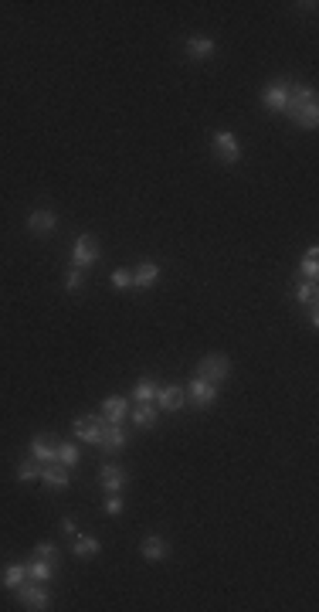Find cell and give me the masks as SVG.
<instances>
[{"mask_svg": "<svg viewBox=\"0 0 319 612\" xmlns=\"http://www.w3.org/2000/svg\"><path fill=\"white\" fill-rule=\"evenodd\" d=\"M129 442V432L122 429V422H105L102 425V436H99V449L105 453H122Z\"/></svg>", "mask_w": 319, "mask_h": 612, "instance_id": "cell-9", "label": "cell"}, {"mask_svg": "<svg viewBox=\"0 0 319 612\" xmlns=\"http://www.w3.org/2000/svg\"><path fill=\"white\" fill-rule=\"evenodd\" d=\"M102 415H105V422H122V419L129 415V402L119 398V395H112V398L102 402Z\"/></svg>", "mask_w": 319, "mask_h": 612, "instance_id": "cell-18", "label": "cell"}, {"mask_svg": "<svg viewBox=\"0 0 319 612\" xmlns=\"http://www.w3.org/2000/svg\"><path fill=\"white\" fill-rule=\"evenodd\" d=\"M28 228H31L34 235H51V232L58 228V215L48 211V208H37V211L28 215Z\"/></svg>", "mask_w": 319, "mask_h": 612, "instance_id": "cell-15", "label": "cell"}, {"mask_svg": "<svg viewBox=\"0 0 319 612\" xmlns=\"http://www.w3.org/2000/svg\"><path fill=\"white\" fill-rule=\"evenodd\" d=\"M71 551H75L79 558H95V555L102 551V544H99V538H92V534H75Z\"/></svg>", "mask_w": 319, "mask_h": 612, "instance_id": "cell-20", "label": "cell"}, {"mask_svg": "<svg viewBox=\"0 0 319 612\" xmlns=\"http://www.w3.org/2000/svg\"><path fill=\"white\" fill-rule=\"evenodd\" d=\"M102 425H105V415L85 412V415H79V419L71 422V432H75V439H79V442H92V446H99Z\"/></svg>", "mask_w": 319, "mask_h": 612, "instance_id": "cell-5", "label": "cell"}, {"mask_svg": "<svg viewBox=\"0 0 319 612\" xmlns=\"http://www.w3.org/2000/svg\"><path fill=\"white\" fill-rule=\"evenodd\" d=\"M211 150H214V157H218L221 164H238V160L245 157L241 140H238L235 133H228V130H221V133L211 136Z\"/></svg>", "mask_w": 319, "mask_h": 612, "instance_id": "cell-3", "label": "cell"}, {"mask_svg": "<svg viewBox=\"0 0 319 612\" xmlns=\"http://www.w3.org/2000/svg\"><path fill=\"white\" fill-rule=\"evenodd\" d=\"M156 279H160V266L156 262H139L133 269V289H150L156 286Z\"/></svg>", "mask_w": 319, "mask_h": 612, "instance_id": "cell-17", "label": "cell"}, {"mask_svg": "<svg viewBox=\"0 0 319 612\" xmlns=\"http://www.w3.org/2000/svg\"><path fill=\"white\" fill-rule=\"evenodd\" d=\"M34 558H41V561H54L58 565V548L51 541H41L37 548H34Z\"/></svg>", "mask_w": 319, "mask_h": 612, "instance_id": "cell-28", "label": "cell"}, {"mask_svg": "<svg viewBox=\"0 0 319 612\" xmlns=\"http://www.w3.org/2000/svg\"><path fill=\"white\" fill-rule=\"evenodd\" d=\"M139 551H143V558L146 561H167L170 558V541L167 538H160V534H150V538H143Z\"/></svg>", "mask_w": 319, "mask_h": 612, "instance_id": "cell-16", "label": "cell"}, {"mask_svg": "<svg viewBox=\"0 0 319 612\" xmlns=\"http://www.w3.org/2000/svg\"><path fill=\"white\" fill-rule=\"evenodd\" d=\"M187 395H190V402L197 408H211L214 402H218V385H211V381H204V378H190V385H187Z\"/></svg>", "mask_w": 319, "mask_h": 612, "instance_id": "cell-8", "label": "cell"}, {"mask_svg": "<svg viewBox=\"0 0 319 612\" xmlns=\"http://www.w3.org/2000/svg\"><path fill=\"white\" fill-rule=\"evenodd\" d=\"M316 245H313V249H309V252H306V259H303V266H299V272H296V276H303V279H316L319 276V262H316Z\"/></svg>", "mask_w": 319, "mask_h": 612, "instance_id": "cell-26", "label": "cell"}, {"mask_svg": "<svg viewBox=\"0 0 319 612\" xmlns=\"http://www.w3.org/2000/svg\"><path fill=\"white\" fill-rule=\"evenodd\" d=\"M102 510H105L109 517L122 514V497H119V493H109V497H105V504H102Z\"/></svg>", "mask_w": 319, "mask_h": 612, "instance_id": "cell-31", "label": "cell"}, {"mask_svg": "<svg viewBox=\"0 0 319 612\" xmlns=\"http://www.w3.org/2000/svg\"><path fill=\"white\" fill-rule=\"evenodd\" d=\"M109 279H112L116 289H133V269H116Z\"/></svg>", "mask_w": 319, "mask_h": 612, "instance_id": "cell-29", "label": "cell"}, {"mask_svg": "<svg viewBox=\"0 0 319 612\" xmlns=\"http://www.w3.org/2000/svg\"><path fill=\"white\" fill-rule=\"evenodd\" d=\"M129 415H133V422L139 425V429H153V425H156V408H153L150 402H136V408Z\"/></svg>", "mask_w": 319, "mask_h": 612, "instance_id": "cell-22", "label": "cell"}, {"mask_svg": "<svg viewBox=\"0 0 319 612\" xmlns=\"http://www.w3.org/2000/svg\"><path fill=\"white\" fill-rule=\"evenodd\" d=\"M65 289L68 293H79V289H85V272L82 269H71L65 276Z\"/></svg>", "mask_w": 319, "mask_h": 612, "instance_id": "cell-30", "label": "cell"}, {"mask_svg": "<svg viewBox=\"0 0 319 612\" xmlns=\"http://www.w3.org/2000/svg\"><path fill=\"white\" fill-rule=\"evenodd\" d=\"M31 453L41 466H45V463H58V439L48 436V432H37L31 439Z\"/></svg>", "mask_w": 319, "mask_h": 612, "instance_id": "cell-11", "label": "cell"}, {"mask_svg": "<svg viewBox=\"0 0 319 612\" xmlns=\"http://www.w3.org/2000/svg\"><path fill=\"white\" fill-rule=\"evenodd\" d=\"M286 116L292 126L316 130L319 126V99H316V89H313V85L292 82V92H289V102H286Z\"/></svg>", "mask_w": 319, "mask_h": 612, "instance_id": "cell-1", "label": "cell"}, {"mask_svg": "<svg viewBox=\"0 0 319 612\" xmlns=\"http://www.w3.org/2000/svg\"><path fill=\"white\" fill-rule=\"evenodd\" d=\"M37 476H41V463H37V459H21V463H17V480H21V483L37 480Z\"/></svg>", "mask_w": 319, "mask_h": 612, "instance_id": "cell-25", "label": "cell"}, {"mask_svg": "<svg viewBox=\"0 0 319 612\" xmlns=\"http://www.w3.org/2000/svg\"><path fill=\"white\" fill-rule=\"evenodd\" d=\"M289 92H292V82L289 79H275V82H269L262 89V106L272 109V113H286Z\"/></svg>", "mask_w": 319, "mask_h": 612, "instance_id": "cell-7", "label": "cell"}, {"mask_svg": "<svg viewBox=\"0 0 319 612\" xmlns=\"http://www.w3.org/2000/svg\"><path fill=\"white\" fill-rule=\"evenodd\" d=\"M184 402H187V391L180 385H160V391H156V405L163 412H177V408H184Z\"/></svg>", "mask_w": 319, "mask_h": 612, "instance_id": "cell-14", "label": "cell"}, {"mask_svg": "<svg viewBox=\"0 0 319 612\" xmlns=\"http://www.w3.org/2000/svg\"><path fill=\"white\" fill-rule=\"evenodd\" d=\"M37 480H41L48 490H65L68 483H71V473H68V466H62V463H45Z\"/></svg>", "mask_w": 319, "mask_h": 612, "instance_id": "cell-12", "label": "cell"}, {"mask_svg": "<svg viewBox=\"0 0 319 612\" xmlns=\"http://www.w3.org/2000/svg\"><path fill=\"white\" fill-rule=\"evenodd\" d=\"M292 296H296V303L299 306H316V296H319L316 279H303L299 286L292 289Z\"/></svg>", "mask_w": 319, "mask_h": 612, "instance_id": "cell-21", "label": "cell"}, {"mask_svg": "<svg viewBox=\"0 0 319 612\" xmlns=\"http://www.w3.org/2000/svg\"><path fill=\"white\" fill-rule=\"evenodd\" d=\"M156 391H160V381L156 378H139L133 388V398L136 402H156Z\"/></svg>", "mask_w": 319, "mask_h": 612, "instance_id": "cell-23", "label": "cell"}, {"mask_svg": "<svg viewBox=\"0 0 319 612\" xmlns=\"http://www.w3.org/2000/svg\"><path fill=\"white\" fill-rule=\"evenodd\" d=\"M228 374H231V361H228L224 354H207L201 364H197V378L211 381V385H218V388L224 385Z\"/></svg>", "mask_w": 319, "mask_h": 612, "instance_id": "cell-4", "label": "cell"}, {"mask_svg": "<svg viewBox=\"0 0 319 612\" xmlns=\"http://www.w3.org/2000/svg\"><path fill=\"white\" fill-rule=\"evenodd\" d=\"M24 582H28V565H21V561L7 565V568L0 572V585H4V589H17V585H24Z\"/></svg>", "mask_w": 319, "mask_h": 612, "instance_id": "cell-19", "label": "cell"}, {"mask_svg": "<svg viewBox=\"0 0 319 612\" xmlns=\"http://www.w3.org/2000/svg\"><path fill=\"white\" fill-rule=\"evenodd\" d=\"M99 262V242L92 235H82L75 238V245H71V269H88V266H95Z\"/></svg>", "mask_w": 319, "mask_h": 612, "instance_id": "cell-6", "label": "cell"}, {"mask_svg": "<svg viewBox=\"0 0 319 612\" xmlns=\"http://www.w3.org/2000/svg\"><path fill=\"white\" fill-rule=\"evenodd\" d=\"M184 51L190 55V62H204V58H211L218 51V41L214 38H204V34H190L184 41Z\"/></svg>", "mask_w": 319, "mask_h": 612, "instance_id": "cell-13", "label": "cell"}, {"mask_svg": "<svg viewBox=\"0 0 319 612\" xmlns=\"http://www.w3.org/2000/svg\"><path fill=\"white\" fill-rule=\"evenodd\" d=\"M99 483L105 487V493H122L126 483H129V473L122 466H116V463H105L99 470Z\"/></svg>", "mask_w": 319, "mask_h": 612, "instance_id": "cell-10", "label": "cell"}, {"mask_svg": "<svg viewBox=\"0 0 319 612\" xmlns=\"http://www.w3.org/2000/svg\"><path fill=\"white\" fill-rule=\"evenodd\" d=\"M62 531H65L68 538H75V534H79V524H75V517H62Z\"/></svg>", "mask_w": 319, "mask_h": 612, "instance_id": "cell-32", "label": "cell"}, {"mask_svg": "<svg viewBox=\"0 0 319 612\" xmlns=\"http://www.w3.org/2000/svg\"><path fill=\"white\" fill-rule=\"evenodd\" d=\"M58 463L71 470V466L79 463V446H75V442H58Z\"/></svg>", "mask_w": 319, "mask_h": 612, "instance_id": "cell-27", "label": "cell"}, {"mask_svg": "<svg viewBox=\"0 0 319 612\" xmlns=\"http://www.w3.org/2000/svg\"><path fill=\"white\" fill-rule=\"evenodd\" d=\"M14 595H17V606L21 609H34V612L48 609V602H51L48 582H24V585L14 589Z\"/></svg>", "mask_w": 319, "mask_h": 612, "instance_id": "cell-2", "label": "cell"}, {"mask_svg": "<svg viewBox=\"0 0 319 612\" xmlns=\"http://www.w3.org/2000/svg\"><path fill=\"white\" fill-rule=\"evenodd\" d=\"M309 323H313V327H319V310H316V306H309Z\"/></svg>", "mask_w": 319, "mask_h": 612, "instance_id": "cell-33", "label": "cell"}, {"mask_svg": "<svg viewBox=\"0 0 319 612\" xmlns=\"http://www.w3.org/2000/svg\"><path fill=\"white\" fill-rule=\"evenodd\" d=\"M51 575H54V561L34 558L31 565H28V578H34V582H48Z\"/></svg>", "mask_w": 319, "mask_h": 612, "instance_id": "cell-24", "label": "cell"}]
</instances>
